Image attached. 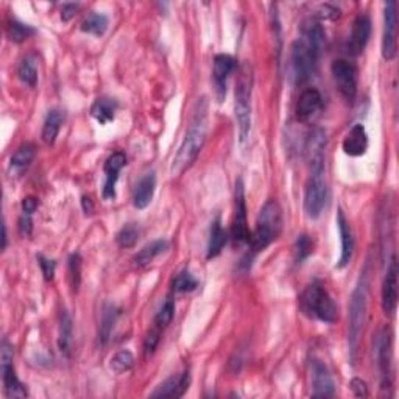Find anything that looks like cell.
Segmentation results:
<instances>
[{
  "instance_id": "obj_33",
  "label": "cell",
  "mask_w": 399,
  "mask_h": 399,
  "mask_svg": "<svg viewBox=\"0 0 399 399\" xmlns=\"http://www.w3.org/2000/svg\"><path fill=\"white\" fill-rule=\"evenodd\" d=\"M36 33V30L28 24L19 22V21H11L6 27V35H8L10 41L21 44L25 40H28L30 36H33Z\"/></svg>"
},
{
  "instance_id": "obj_32",
  "label": "cell",
  "mask_w": 399,
  "mask_h": 399,
  "mask_svg": "<svg viewBox=\"0 0 399 399\" xmlns=\"http://www.w3.org/2000/svg\"><path fill=\"white\" fill-rule=\"evenodd\" d=\"M108 25H110V21H108L105 15H101V12H91V15L85 19L83 24H81V31L94 36H103L105 31L108 30Z\"/></svg>"
},
{
  "instance_id": "obj_8",
  "label": "cell",
  "mask_w": 399,
  "mask_h": 399,
  "mask_svg": "<svg viewBox=\"0 0 399 399\" xmlns=\"http://www.w3.org/2000/svg\"><path fill=\"white\" fill-rule=\"evenodd\" d=\"M331 72L340 96L343 97V100L348 101V103H353L357 96V67L348 60H335L331 66Z\"/></svg>"
},
{
  "instance_id": "obj_28",
  "label": "cell",
  "mask_w": 399,
  "mask_h": 399,
  "mask_svg": "<svg viewBox=\"0 0 399 399\" xmlns=\"http://www.w3.org/2000/svg\"><path fill=\"white\" fill-rule=\"evenodd\" d=\"M74 343V323L71 315L66 310H62L60 316V337H58V348L66 357H71Z\"/></svg>"
},
{
  "instance_id": "obj_10",
  "label": "cell",
  "mask_w": 399,
  "mask_h": 399,
  "mask_svg": "<svg viewBox=\"0 0 399 399\" xmlns=\"http://www.w3.org/2000/svg\"><path fill=\"white\" fill-rule=\"evenodd\" d=\"M234 219H232V240L236 245H244L250 242L248 220H246V201H245V186L242 178L236 182V197H234Z\"/></svg>"
},
{
  "instance_id": "obj_36",
  "label": "cell",
  "mask_w": 399,
  "mask_h": 399,
  "mask_svg": "<svg viewBox=\"0 0 399 399\" xmlns=\"http://www.w3.org/2000/svg\"><path fill=\"white\" fill-rule=\"evenodd\" d=\"M135 365V356H133L131 351L122 350L116 353L111 359V370L116 373V375H122V373L128 371Z\"/></svg>"
},
{
  "instance_id": "obj_38",
  "label": "cell",
  "mask_w": 399,
  "mask_h": 399,
  "mask_svg": "<svg viewBox=\"0 0 399 399\" xmlns=\"http://www.w3.org/2000/svg\"><path fill=\"white\" fill-rule=\"evenodd\" d=\"M139 228L136 225H125L122 230H120L117 232V236H116V240H117V244L119 246H122V248H133L137 244V240H139Z\"/></svg>"
},
{
  "instance_id": "obj_40",
  "label": "cell",
  "mask_w": 399,
  "mask_h": 399,
  "mask_svg": "<svg viewBox=\"0 0 399 399\" xmlns=\"http://www.w3.org/2000/svg\"><path fill=\"white\" fill-rule=\"evenodd\" d=\"M160 337H161V331L158 328H153L151 331L147 334L144 341V354L145 357L151 356L158 348V343H160Z\"/></svg>"
},
{
  "instance_id": "obj_2",
  "label": "cell",
  "mask_w": 399,
  "mask_h": 399,
  "mask_svg": "<svg viewBox=\"0 0 399 399\" xmlns=\"http://www.w3.org/2000/svg\"><path fill=\"white\" fill-rule=\"evenodd\" d=\"M206 135H207V101L206 99H201L197 103V108H195L194 117L191 120V125H189L186 136L182 139L180 148L173 158L170 173L173 176H180L192 166L195 160H197V156L200 155L203 145L206 142Z\"/></svg>"
},
{
  "instance_id": "obj_22",
  "label": "cell",
  "mask_w": 399,
  "mask_h": 399,
  "mask_svg": "<svg viewBox=\"0 0 399 399\" xmlns=\"http://www.w3.org/2000/svg\"><path fill=\"white\" fill-rule=\"evenodd\" d=\"M341 147H343V151L348 156H364L368 150V135H366L365 126L362 124L354 125L345 136Z\"/></svg>"
},
{
  "instance_id": "obj_24",
  "label": "cell",
  "mask_w": 399,
  "mask_h": 399,
  "mask_svg": "<svg viewBox=\"0 0 399 399\" xmlns=\"http://www.w3.org/2000/svg\"><path fill=\"white\" fill-rule=\"evenodd\" d=\"M156 191V175L153 172L145 173L135 187V194H133V205L136 209H145L151 200Z\"/></svg>"
},
{
  "instance_id": "obj_3",
  "label": "cell",
  "mask_w": 399,
  "mask_h": 399,
  "mask_svg": "<svg viewBox=\"0 0 399 399\" xmlns=\"http://www.w3.org/2000/svg\"><path fill=\"white\" fill-rule=\"evenodd\" d=\"M282 230V211L276 200H269L259 212L256 230L250 237V248L253 255L264 251L275 242Z\"/></svg>"
},
{
  "instance_id": "obj_25",
  "label": "cell",
  "mask_w": 399,
  "mask_h": 399,
  "mask_svg": "<svg viewBox=\"0 0 399 399\" xmlns=\"http://www.w3.org/2000/svg\"><path fill=\"white\" fill-rule=\"evenodd\" d=\"M228 242V234L221 226V220L220 217L215 219L212 221L211 231H209V242H207V259H214L220 256V253L223 251L225 245Z\"/></svg>"
},
{
  "instance_id": "obj_48",
  "label": "cell",
  "mask_w": 399,
  "mask_h": 399,
  "mask_svg": "<svg viewBox=\"0 0 399 399\" xmlns=\"http://www.w3.org/2000/svg\"><path fill=\"white\" fill-rule=\"evenodd\" d=\"M2 231H3V236H2V250L6 248V244H8V236H6V225L3 223L2 226Z\"/></svg>"
},
{
  "instance_id": "obj_34",
  "label": "cell",
  "mask_w": 399,
  "mask_h": 399,
  "mask_svg": "<svg viewBox=\"0 0 399 399\" xmlns=\"http://www.w3.org/2000/svg\"><path fill=\"white\" fill-rule=\"evenodd\" d=\"M198 287V280L189 270H182L173 280V292L186 294L194 292Z\"/></svg>"
},
{
  "instance_id": "obj_18",
  "label": "cell",
  "mask_w": 399,
  "mask_h": 399,
  "mask_svg": "<svg viewBox=\"0 0 399 399\" xmlns=\"http://www.w3.org/2000/svg\"><path fill=\"white\" fill-rule=\"evenodd\" d=\"M371 36V19L366 15H359L353 22L350 41H348V52L359 56L364 52Z\"/></svg>"
},
{
  "instance_id": "obj_6",
  "label": "cell",
  "mask_w": 399,
  "mask_h": 399,
  "mask_svg": "<svg viewBox=\"0 0 399 399\" xmlns=\"http://www.w3.org/2000/svg\"><path fill=\"white\" fill-rule=\"evenodd\" d=\"M251 94H253V74L248 65H244L239 71L236 81V100H234V112H236L239 141L245 144L251 131Z\"/></svg>"
},
{
  "instance_id": "obj_45",
  "label": "cell",
  "mask_w": 399,
  "mask_h": 399,
  "mask_svg": "<svg viewBox=\"0 0 399 399\" xmlns=\"http://www.w3.org/2000/svg\"><path fill=\"white\" fill-rule=\"evenodd\" d=\"M37 207H40V201H37L36 197H25L22 200V212L27 215H33Z\"/></svg>"
},
{
  "instance_id": "obj_37",
  "label": "cell",
  "mask_w": 399,
  "mask_h": 399,
  "mask_svg": "<svg viewBox=\"0 0 399 399\" xmlns=\"http://www.w3.org/2000/svg\"><path fill=\"white\" fill-rule=\"evenodd\" d=\"M312 253H314V240L310 239V236H307V234H301L294 245L295 262L301 264L303 261H306Z\"/></svg>"
},
{
  "instance_id": "obj_11",
  "label": "cell",
  "mask_w": 399,
  "mask_h": 399,
  "mask_svg": "<svg viewBox=\"0 0 399 399\" xmlns=\"http://www.w3.org/2000/svg\"><path fill=\"white\" fill-rule=\"evenodd\" d=\"M398 3L390 0L384 5V33H382V56L385 61H391L398 50Z\"/></svg>"
},
{
  "instance_id": "obj_47",
  "label": "cell",
  "mask_w": 399,
  "mask_h": 399,
  "mask_svg": "<svg viewBox=\"0 0 399 399\" xmlns=\"http://www.w3.org/2000/svg\"><path fill=\"white\" fill-rule=\"evenodd\" d=\"M81 203H83V209H85V212H86V214H92V211H94L92 200H91L90 197H83V200H81Z\"/></svg>"
},
{
  "instance_id": "obj_41",
  "label": "cell",
  "mask_w": 399,
  "mask_h": 399,
  "mask_svg": "<svg viewBox=\"0 0 399 399\" xmlns=\"http://www.w3.org/2000/svg\"><path fill=\"white\" fill-rule=\"evenodd\" d=\"M37 262H40V267L42 270L44 280L52 281L53 276H55V269H56L55 261H52V259L44 257V256H37Z\"/></svg>"
},
{
  "instance_id": "obj_7",
  "label": "cell",
  "mask_w": 399,
  "mask_h": 399,
  "mask_svg": "<svg viewBox=\"0 0 399 399\" xmlns=\"http://www.w3.org/2000/svg\"><path fill=\"white\" fill-rule=\"evenodd\" d=\"M328 201V186L325 172H310L304 191V211L310 220L320 219Z\"/></svg>"
},
{
  "instance_id": "obj_27",
  "label": "cell",
  "mask_w": 399,
  "mask_h": 399,
  "mask_svg": "<svg viewBox=\"0 0 399 399\" xmlns=\"http://www.w3.org/2000/svg\"><path fill=\"white\" fill-rule=\"evenodd\" d=\"M117 101L108 97H101L94 101L91 106V116L97 120L100 125L110 124L116 117Z\"/></svg>"
},
{
  "instance_id": "obj_1",
  "label": "cell",
  "mask_w": 399,
  "mask_h": 399,
  "mask_svg": "<svg viewBox=\"0 0 399 399\" xmlns=\"http://www.w3.org/2000/svg\"><path fill=\"white\" fill-rule=\"evenodd\" d=\"M326 35L319 22H309L303 28V36L292 44V75L298 85L306 83L315 74L321 50L325 47Z\"/></svg>"
},
{
  "instance_id": "obj_12",
  "label": "cell",
  "mask_w": 399,
  "mask_h": 399,
  "mask_svg": "<svg viewBox=\"0 0 399 399\" xmlns=\"http://www.w3.org/2000/svg\"><path fill=\"white\" fill-rule=\"evenodd\" d=\"M376 354L377 365L381 371V385L382 389L391 387V379H393V370H391V360H393V351H391V332L387 328H384L379 334L376 341Z\"/></svg>"
},
{
  "instance_id": "obj_14",
  "label": "cell",
  "mask_w": 399,
  "mask_h": 399,
  "mask_svg": "<svg viewBox=\"0 0 399 399\" xmlns=\"http://www.w3.org/2000/svg\"><path fill=\"white\" fill-rule=\"evenodd\" d=\"M306 151L309 158L310 172H325L326 166V133L321 128H314L307 137Z\"/></svg>"
},
{
  "instance_id": "obj_35",
  "label": "cell",
  "mask_w": 399,
  "mask_h": 399,
  "mask_svg": "<svg viewBox=\"0 0 399 399\" xmlns=\"http://www.w3.org/2000/svg\"><path fill=\"white\" fill-rule=\"evenodd\" d=\"M173 316H175V301L172 298H167L160 307V310H158V314L155 315V328L162 331V329H166L170 323H172Z\"/></svg>"
},
{
  "instance_id": "obj_29",
  "label": "cell",
  "mask_w": 399,
  "mask_h": 399,
  "mask_svg": "<svg viewBox=\"0 0 399 399\" xmlns=\"http://www.w3.org/2000/svg\"><path fill=\"white\" fill-rule=\"evenodd\" d=\"M65 122V114L60 110H52L49 111L46 120H44L42 126V141L47 145H53L56 137H58V133Z\"/></svg>"
},
{
  "instance_id": "obj_20",
  "label": "cell",
  "mask_w": 399,
  "mask_h": 399,
  "mask_svg": "<svg viewBox=\"0 0 399 399\" xmlns=\"http://www.w3.org/2000/svg\"><path fill=\"white\" fill-rule=\"evenodd\" d=\"M323 108V97L321 94L314 90V87H309V90H304L301 92V96L298 97V101H296V108H295V114H296V120L298 122H310L316 114L321 111Z\"/></svg>"
},
{
  "instance_id": "obj_44",
  "label": "cell",
  "mask_w": 399,
  "mask_h": 399,
  "mask_svg": "<svg viewBox=\"0 0 399 399\" xmlns=\"http://www.w3.org/2000/svg\"><path fill=\"white\" fill-rule=\"evenodd\" d=\"M350 387L354 391V395H356L357 398H366V396H368V387H366V384H365V381H362V379L354 377L353 381H351V384H350Z\"/></svg>"
},
{
  "instance_id": "obj_23",
  "label": "cell",
  "mask_w": 399,
  "mask_h": 399,
  "mask_svg": "<svg viewBox=\"0 0 399 399\" xmlns=\"http://www.w3.org/2000/svg\"><path fill=\"white\" fill-rule=\"evenodd\" d=\"M35 155H36V150H35L33 144L21 145L10 160L8 173L11 178H19V176H22L25 170L31 166V162H33Z\"/></svg>"
},
{
  "instance_id": "obj_31",
  "label": "cell",
  "mask_w": 399,
  "mask_h": 399,
  "mask_svg": "<svg viewBox=\"0 0 399 399\" xmlns=\"http://www.w3.org/2000/svg\"><path fill=\"white\" fill-rule=\"evenodd\" d=\"M17 75L22 83H25L28 87H35L37 85V66L33 55L25 56L21 61V65L17 67Z\"/></svg>"
},
{
  "instance_id": "obj_13",
  "label": "cell",
  "mask_w": 399,
  "mask_h": 399,
  "mask_svg": "<svg viewBox=\"0 0 399 399\" xmlns=\"http://www.w3.org/2000/svg\"><path fill=\"white\" fill-rule=\"evenodd\" d=\"M310 382H312L314 398H332L335 395V384L331 371L320 359L310 360Z\"/></svg>"
},
{
  "instance_id": "obj_26",
  "label": "cell",
  "mask_w": 399,
  "mask_h": 399,
  "mask_svg": "<svg viewBox=\"0 0 399 399\" xmlns=\"http://www.w3.org/2000/svg\"><path fill=\"white\" fill-rule=\"evenodd\" d=\"M169 248V242L166 239H156L151 240L150 244H147L144 248L137 253L135 256V264L137 267H147L148 264H151L155 259L162 255L164 251Z\"/></svg>"
},
{
  "instance_id": "obj_42",
  "label": "cell",
  "mask_w": 399,
  "mask_h": 399,
  "mask_svg": "<svg viewBox=\"0 0 399 399\" xmlns=\"http://www.w3.org/2000/svg\"><path fill=\"white\" fill-rule=\"evenodd\" d=\"M316 16L320 19H331V21H335V19L340 17V10L337 6H332V5H321L319 11H316Z\"/></svg>"
},
{
  "instance_id": "obj_16",
  "label": "cell",
  "mask_w": 399,
  "mask_h": 399,
  "mask_svg": "<svg viewBox=\"0 0 399 399\" xmlns=\"http://www.w3.org/2000/svg\"><path fill=\"white\" fill-rule=\"evenodd\" d=\"M337 226H339V232H340V257L339 262L335 267L337 269H345L348 264L351 262L353 255H354V248H356V240H354V234H353V228L348 221L346 215L343 212V209H339L337 212Z\"/></svg>"
},
{
  "instance_id": "obj_21",
  "label": "cell",
  "mask_w": 399,
  "mask_h": 399,
  "mask_svg": "<svg viewBox=\"0 0 399 399\" xmlns=\"http://www.w3.org/2000/svg\"><path fill=\"white\" fill-rule=\"evenodd\" d=\"M189 385H191V373L189 370L182 371L181 375H175L164 381L158 387L151 396L153 398H181L186 393Z\"/></svg>"
},
{
  "instance_id": "obj_19",
  "label": "cell",
  "mask_w": 399,
  "mask_h": 399,
  "mask_svg": "<svg viewBox=\"0 0 399 399\" xmlns=\"http://www.w3.org/2000/svg\"><path fill=\"white\" fill-rule=\"evenodd\" d=\"M126 166V156L124 151H114L105 162V185H103V198H116V185L119 181L120 170Z\"/></svg>"
},
{
  "instance_id": "obj_9",
  "label": "cell",
  "mask_w": 399,
  "mask_h": 399,
  "mask_svg": "<svg viewBox=\"0 0 399 399\" xmlns=\"http://www.w3.org/2000/svg\"><path fill=\"white\" fill-rule=\"evenodd\" d=\"M12 346L8 341H2V350H0V360H2V381L5 395L8 398H25L28 395L25 384L19 381L16 376L15 366H12Z\"/></svg>"
},
{
  "instance_id": "obj_30",
  "label": "cell",
  "mask_w": 399,
  "mask_h": 399,
  "mask_svg": "<svg viewBox=\"0 0 399 399\" xmlns=\"http://www.w3.org/2000/svg\"><path fill=\"white\" fill-rule=\"evenodd\" d=\"M119 319V309L114 306V304H106L103 309V315H101V323H100V332L99 339L101 345H106L110 341L112 335V329L116 321Z\"/></svg>"
},
{
  "instance_id": "obj_39",
  "label": "cell",
  "mask_w": 399,
  "mask_h": 399,
  "mask_svg": "<svg viewBox=\"0 0 399 399\" xmlns=\"http://www.w3.org/2000/svg\"><path fill=\"white\" fill-rule=\"evenodd\" d=\"M81 267H83L81 256L78 253H74V255L69 257V273H71V281L75 292H77L81 284Z\"/></svg>"
},
{
  "instance_id": "obj_15",
  "label": "cell",
  "mask_w": 399,
  "mask_h": 399,
  "mask_svg": "<svg viewBox=\"0 0 399 399\" xmlns=\"http://www.w3.org/2000/svg\"><path fill=\"white\" fill-rule=\"evenodd\" d=\"M398 306V262L396 257H391L387 267V273L382 284V310L385 315L393 316Z\"/></svg>"
},
{
  "instance_id": "obj_46",
  "label": "cell",
  "mask_w": 399,
  "mask_h": 399,
  "mask_svg": "<svg viewBox=\"0 0 399 399\" xmlns=\"http://www.w3.org/2000/svg\"><path fill=\"white\" fill-rule=\"evenodd\" d=\"M78 3H65L62 5V10H61V19L65 22H69L71 19L75 16V12L78 10Z\"/></svg>"
},
{
  "instance_id": "obj_4",
  "label": "cell",
  "mask_w": 399,
  "mask_h": 399,
  "mask_svg": "<svg viewBox=\"0 0 399 399\" xmlns=\"http://www.w3.org/2000/svg\"><path fill=\"white\" fill-rule=\"evenodd\" d=\"M301 312L312 320L321 323H335L339 320V307L332 296L320 281H315L304 289L300 298Z\"/></svg>"
},
{
  "instance_id": "obj_17",
  "label": "cell",
  "mask_w": 399,
  "mask_h": 399,
  "mask_svg": "<svg viewBox=\"0 0 399 399\" xmlns=\"http://www.w3.org/2000/svg\"><path fill=\"white\" fill-rule=\"evenodd\" d=\"M236 69V60L231 55H215L214 58V86H215V96H217L219 101H223L226 97V85L228 78L231 77V74Z\"/></svg>"
},
{
  "instance_id": "obj_5",
  "label": "cell",
  "mask_w": 399,
  "mask_h": 399,
  "mask_svg": "<svg viewBox=\"0 0 399 399\" xmlns=\"http://www.w3.org/2000/svg\"><path fill=\"white\" fill-rule=\"evenodd\" d=\"M366 309H368V281H366V273L360 276L356 289H354L350 304V329H348V345H350V359L354 364L357 359V351L360 345V337H362Z\"/></svg>"
},
{
  "instance_id": "obj_43",
  "label": "cell",
  "mask_w": 399,
  "mask_h": 399,
  "mask_svg": "<svg viewBox=\"0 0 399 399\" xmlns=\"http://www.w3.org/2000/svg\"><path fill=\"white\" fill-rule=\"evenodd\" d=\"M31 231H33V220H31V215L22 214V217L19 219V232H21L22 237H30Z\"/></svg>"
}]
</instances>
